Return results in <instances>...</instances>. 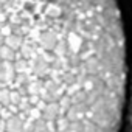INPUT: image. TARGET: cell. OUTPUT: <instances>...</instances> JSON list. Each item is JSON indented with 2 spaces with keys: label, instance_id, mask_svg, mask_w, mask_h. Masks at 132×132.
<instances>
[{
  "label": "cell",
  "instance_id": "1",
  "mask_svg": "<svg viewBox=\"0 0 132 132\" xmlns=\"http://www.w3.org/2000/svg\"><path fill=\"white\" fill-rule=\"evenodd\" d=\"M124 84L115 0H0V132H117Z\"/></svg>",
  "mask_w": 132,
  "mask_h": 132
},
{
  "label": "cell",
  "instance_id": "2",
  "mask_svg": "<svg viewBox=\"0 0 132 132\" xmlns=\"http://www.w3.org/2000/svg\"><path fill=\"white\" fill-rule=\"evenodd\" d=\"M129 132H132V98H130V117H129Z\"/></svg>",
  "mask_w": 132,
  "mask_h": 132
}]
</instances>
